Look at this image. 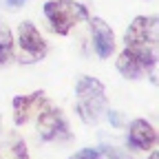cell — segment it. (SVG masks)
I'll return each instance as SVG.
<instances>
[{
  "mask_svg": "<svg viewBox=\"0 0 159 159\" xmlns=\"http://www.w3.org/2000/svg\"><path fill=\"white\" fill-rule=\"evenodd\" d=\"M75 111L84 124L93 126L106 115V97H104V84L95 77L82 75L75 84Z\"/></svg>",
  "mask_w": 159,
  "mask_h": 159,
  "instance_id": "1",
  "label": "cell"
},
{
  "mask_svg": "<svg viewBox=\"0 0 159 159\" xmlns=\"http://www.w3.org/2000/svg\"><path fill=\"white\" fill-rule=\"evenodd\" d=\"M44 16L55 33L66 35L77 22L89 18V11L75 0H49L44 2Z\"/></svg>",
  "mask_w": 159,
  "mask_h": 159,
  "instance_id": "2",
  "label": "cell"
},
{
  "mask_svg": "<svg viewBox=\"0 0 159 159\" xmlns=\"http://www.w3.org/2000/svg\"><path fill=\"white\" fill-rule=\"evenodd\" d=\"M157 66V49H130L119 53L117 71L126 80H142L148 71Z\"/></svg>",
  "mask_w": 159,
  "mask_h": 159,
  "instance_id": "3",
  "label": "cell"
},
{
  "mask_svg": "<svg viewBox=\"0 0 159 159\" xmlns=\"http://www.w3.org/2000/svg\"><path fill=\"white\" fill-rule=\"evenodd\" d=\"M155 16H139L135 18L130 27L126 29L124 42L130 49H157V38H159V27H157Z\"/></svg>",
  "mask_w": 159,
  "mask_h": 159,
  "instance_id": "4",
  "label": "cell"
},
{
  "mask_svg": "<svg viewBox=\"0 0 159 159\" xmlns=\"http://www.w3.org/2000/svg\"><path fill=\"white\" fill-rule=\"evenodd\" d=\"M38 133L44 142H62L69 139V126L64 122L62 113L57 108H47L40 111L38 115Z\"/></svg>",
  "mask_w": 159,
  "mask_h": 159,
  "instance_id": "5",
  "label": "cell"
},
{
  "mask_svg": "<svg viewBox=\"0 0 159 159\" xmlns=\"http://www.w3.org/2000/svg\"><path fill=\"white\" fill-rule=\"evenodd\" d=\"M18 42L22 53H27L31 60H40L47 53V42L44 38L40 35V31L31 25V22H22L18 29Z\"/></svg>",
  "mask_w": 159,
  "mask_h": 159,
  "instance_id": "6",
  "label": "cell"
},
{
  "mask_svg": "<svg viewBox=\"0 0 159 159\" xmlns=\"http://www.w3.org/2000/svg\"><path fill=\"white\" fill-rule=\"evenodd\" d=\"M44 102L47 99H44L42 91H35L33 95H18V97H13V122L18 126L27 124L31 119V115L42 111Z\"/></svg>",
  "mask_w": 159,
  "mask_h": 159,
  "instance_id": "7",
  "label": "cell"
},
{
  "mask_svg": "<svg viewBox=\"0 0 159 159\" xmlns=\"http://www.w3.org/2000/svg\"><path fill=\"white\" fill-rule=\"evenodd\" d=\"M91 33H93V49H95V53L102 60L111 57L113 51H115V33H113V29L104 22L102 18H93L91 20Z\"/></svg>",
  "mask_w": 159,
  "mask_h": 159,
  "instance_id": "8",
  "label": "cell"
},
{
  "mask_svg": "<svg viewBox=\"0 0 159 159\" xmlns=\"http://www.w3.org/2000/svg\"><path fill=\"white\" fill-rule=\"evenodd\" d=\"M157 144V130L146 119H135L128 126V146L133 150H150Z\"/></svg>",
  "mask_w": 159,
  "mask_h": 159,
  "instance_id": "9",
  "label": "cell"
},
{
  "mask_svg": "<svg viewBox=\"0 0 159 159\" xmlns=\"http://www.w3.org/2000/svg\"><path fill=\"white\" fill-rule=\"evenodd\" d=\"M69 159H122L117 148H82L75 155H71Z\"/></svg>",
  "mask_w": 159,
  "mask_h": 159,
  "instance_id": "10",
  "label": "cell"
},
{
  "mask_svg": "<svg viewBox=\"0 0 159 159\" xmlns=\"http://www.w3.org/2000/svg\"><path fill=\"white\" fill-rule=\"evenodd\" d=\"M0 159H29L27 152V144L16 139L11 144H2L0 146Z\"/></svg>",
  "mask_w": 159,
  "mask_h": 159,
  "instance_id": "11",
  "label": "cell"
},
{
  "mask_svg": "<svg viewBox=\"0 0 159 159\" xmlns=\"http://www.w3.org/2000/svg\"><path fill=\"white\" fill-rule=\"evenodd\" d=\"M13 55V35L9 31V27L0 25V66L7 64Z\"/></svg>",
  "mask_w": 159,
  "mask_h": 159,
  "instance_id": "12",
  "label": "cell"
},
{
  "mask_svg": "<svg viewBox=\"0 0 159 159\" xmlns=\"http://www.w3.org/2000/svg\"><path fill=\"white\" fill-rule=\"evenodd\" d=\"M29 0H0V7L2 9H9V11H18L22 5H27Z\"/></svg>",
  "mask_w": 159,
  "mask_h": 159,
  "instance_id": "13",
  "label": "cell"
},
{
  "mask_svg": "<svg viewBox=\"0 0 159 159\" xmlns=\"http://www.w3.org/2000/svg\"><path fill=\"white\" fill-rule=\"evenodd\" d=\"M108 122L119 128V126H124V117H122V113H117V111H108Z\"/></svg>",
  "mask_w": 159,
  "mask_h": 159,
  "instance_id": "14",
  "label": "cell"
},
{
  "mask_svg": "<svg viewBox=\"0 0 159 159\" xmlns=\"http://www.w3.org/2000/svg\"><path fill=\"white\" fill-rule=\"evenodd\" d=\"M150 159H159V155H157V152H152V155H150Z\"/></svg>",
  "mask_w": 159,
  "mask_h": 159,
  "instance_id": "15",
  "label": "cell"
}]
</instances>
